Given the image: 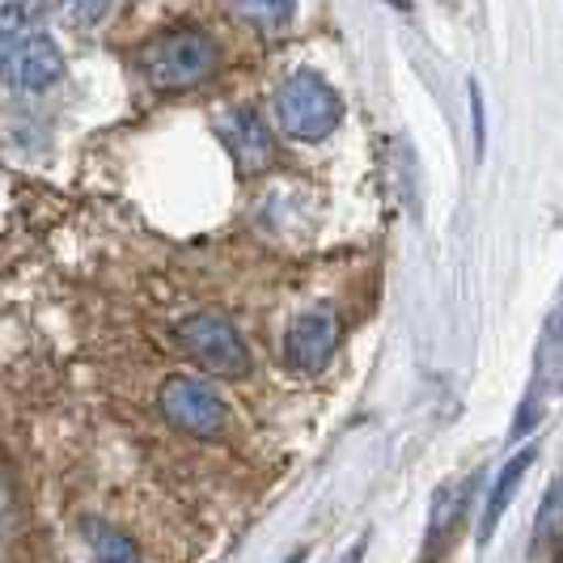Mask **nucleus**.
Wrapping results in <instances>:
<instances>
[{"mask_svg": "<svg viewBox=\"0 0 563 563\" xmlns=\"http://www.w3.org/2000/svg\"><path fill=\"white\" fill-rule=\"evenodd\" d=\"M276 119L292 141H327L343 119V102H339L335 85L318 73H292L288 81L276 89Z\"/></svg>", "mask_w": 563, "mask_h": 563, "instance_id": "obj_3", "label": "nucleus"}, {"mask_svg": "<svg viewBox=\"0 0 563 563\" xmlns=\"http://www.w3.org/2000/svg\"><path fill=\"white\" fill-rule=\"evenodd\" d=\"M157 402H162V416L174 428L191 432L199 441H212V437H221L229 428L225 398L217 395L208 382H199V377H169Z\"/></svg>", "mask_w": 563, "mask_h": 563, "instance_id": "obj_5", "label": "nucleus"}, {"mask_svg": "<svg viewBox=\"0 0 563 563\" xmlns=\"http://www.w3.org/2000/svg\"><path fill=\"white\" fill-rule=\"evenodd\" d=\"M390 4H395V9H411V0H390Z\"/></svg>", "mask_w": 563, "mask_h": 563, "instance_id": "obj_13", "label": "nucleus"}, {"mask_svg": "<svg viewBox=\"0 0 563 563\" xmlns=\"http://www.w3.org/2000/svg\"><path fill=\"white\" fill-rule=\"evenodd\" d=\"M538 457V445H526V450H517L512 457H508V466L500 471V479H496V487H492V500H487V512H483V538H492V530L500 526V517L508 512V505L517 500V487H521V479L530 475V466H534Z\"/></svg>", "mask_w": 563, "mask_h": 563, "instance_id": "obj_9", "label": "nucleus"}, {"mask_svg": "<svg viewBox=\"0 0 563 563\" xmlns=\"http://www.w3.org/2000/svg\"><path fill=\"white\" fill-rule=\"evenodd\" d=\"M89 542H93V560L98 563H144L141 547L114 526H89Z\"/></svg>", "mask_w": 563, "mask_h": 563, "instance_id": "obj_10", "label": "nucleus"}, {"mask_svg": "<svg viewBox=\"0 0 563 563\" xmlns=\"http://www.w3.org/2000/svg\"><path fill=\"white\" fill-rule=\"evenodd\" d=\"M221 141L233 153L238 169H246V174H258V169H267L276 162V144H272L263 119L254 111H229L221 119Z\"/></svg>", "mask_w": 563, "mask_h": 563, "instance_id": "obj_7", "label": "nucleus"}, {"mask_svg": "<svg viewBox=\"0 0 563 563\" xmlns=\"http://www.w3.org/2000/svg\"><path fill=\"white\" fill-rule=\"evenodd\" d=\"M233 9L263 30H284L297 13V0H233Z\"/></svg>", "mask_w": 563, "mask_h": 563, "instance_id": "obj_11", "label": "nucleus"}, {"mask_svg": "<svg viewBox=\"0 0 563 563\" xmlns=\"http://www.w3.org/2000/svg\"><path fill=\"white\" fill-rule=\"evenodd\" d=\"M178 339L187 347V356L196 361L199 368H208L212 377H225V382H238L251 373V347L246 339L238 335V327L221 318V313H196L178 327Z\"/></svg>", "mask_w": 563, "mask_h": 563, "instance_id": "obj_4", "label": "nucleus"}, {"mask_svg": "<svg viewBox=\"0 0 563 563\" xmlns=\"http://www.w3.org/2000/svg\"><path fill=\"white\" fill-rule=\"evenodd\" d=\"M136 64L153 89H191L221 68V52L199 30H169L144 47Z\"/></svg>", "mask_w": 563, "mask_h": 563, "instance_id": "obj_2", "label": "nucleus"}, {"mask_svg": "<svg viewBox=\"0 0 563 563\" xmlns=\"http://www.w3.org/2000/svg\"><path fill=\"white\" fill-rule=\"evenodd\" d=\"M56 4L73 18V22L89 26V22H102V18H107V9H111L114 0H56Z\"/></svg>", "mask_w": 563, "mask_h": 563, "instance_id": "obj_12", "label": "nucleus"}, {"mask_svg": "<svg viewBox=\"0 0 563 563\" xmlns=\"http://www.w3.org/2000/svg\"><path fill=\"white\" fill-rule=\"evenodd\" d=\"M466 505H471V487H453L445 483L441 492H437V500H432V512H428V538H423V563H437L445 551H450L453 534H457V526H462V517H466Z\"/></svg>", "mask_w": 563, "mask_h": 563, "instance_id": "obj_8", "label": "nucleus"}, {"mask_svg": "<svg viewBox=\"0 0 563 563\" xmlns=\"http://www.w3.org/2000/svg\"><path fill=\"white\" fill-rule=\"evenodd\" d=\"M335 347H339V318L331 310L301 313L288 327V335H284V356H288V365L301 368V373H322V368L331 365Z\"/></svg>", "mask_w": 563, "mask_h": 563, "instance_id": "obj_6", "label": "nucleus"}, {"mask_svg": "<svg viewBox=\"0 0 563 563\" xmlns=\"http://www.w3.org/2000/svg\"><path fill=\"white\" fill-rule=\"evenodd\" d=\"M64 77V52L26 9L0 13V81L22 93H43Z\"/></svg>", "mask_w": 563, "mask_h": 563, "instance_id": "obj_1", "label": "nucleus"}]
</instances>
